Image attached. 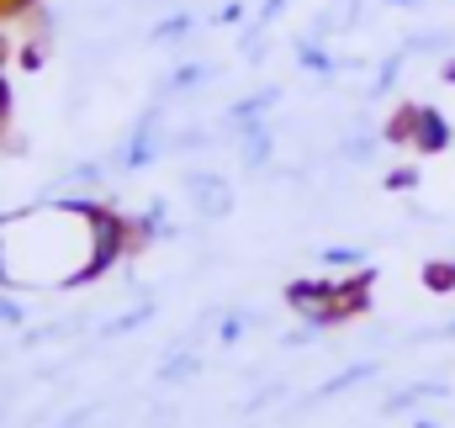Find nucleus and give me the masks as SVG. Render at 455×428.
<instances>
[{
  "label": "nucleus",
  "instance_id": "obj_1",
  "mask_svg": "<svg viewBox=\"0 0 455 428\" xmlns=\"http://www.w3.org/2000/svg\"><path fill=\"white\" fill-rule=\"evenodd\" d=\"M387 138H397V143H413L419 154H440L445 143H451V127H445V116L429 107H408L392 127H387Z\"/></svg>",
  "mask_w": 455,
  "mask_h": 428
},
{
  "label": "nucleus",
  "instance_id": "obj_2",
  "mask_svg": "<svg viewBox=\"0 0 455 428\" xmlns=\"http://www.w3.org/2000/svg\"><path fill=\"white\" fill-rule=\"evenodd\" d=\"M164 148H170V138H164V101H154V107L138 116V127H132V138H127V148H122V170H143V164H154Z\"/></svg>",
  "mask_w": 455,
  "mask_h": 428
},
{
  "label": "nucleus",
  "instance_id": "obj_3",
  "mask_svg": "<svg viewBox=\"0 0 455 428\" xmlns=\"http://www.w3.org/2000/svg\"><path fill=\"white\" fill-rule=\"evenodd\" d=\"M180 186H186V196H191V207H196L202 222H218V217L233 212V186H228L223 175H212V170H191Z\"/></svg>",
  "mask_w": 455,
  "mask_h": 428
},
{
  "label": "nucleus",
  "instance_id": "obj_4",
  "mask_svg": "<svg viewBox=\"0 0 455 428\" xmlns=\"http://www.w3.org/2000/svg\"><path fill=\"white\" fill-rule=\"evenodd\" d=\"M360 5H365V0H329V11L313 21V32H307V37H318V43H323V37H334V32H349V27L360 21Z\"/></svg>",
  "mask_w": 455,
  "mask_h": 428
},
{
  "label": "nucleus",
  "instance_id": "obj_5",
  "mask_svg": "<svg viewBox=\"0 0 455 428\" xmlns=\"http://www.w3.org/2000/svg\"><path fill=\"white\" fill-rule=\"evenodd\" d=\"M218 69L212 64H175L170 75H164V85H159V101H170V96H186V91H196V85H207Z\"/></svg>",
  "mask_w": 455,
  "mask_h": 428
},
{
  "label": "nucleus",
  "instance_id": "obj_6",
  "mask_svg": "<svg viewBox=\"0 0 455 428\" xmlns=\"http://www.w3.org/2000/svg\"><path fill=\"white\" fill-rule=\"evenodd\" d=\"M376 376V360H360V365H344L334 381H323L318 392H313V402H329V397H339V392H349V386H360V381H371Z\"/></svg>",
  "mask_w": 455,
  "mask_h": 428
},
{
  "label": "nucleus",
  "instance_id": "obj_7",
  "mask_svg": "<svg viewBox=\"0 0 455 428\" xmlns=\"http://www.w3.org/2000/svg\"><path fill=\"white\" fill-rule=\"evenodd\" d=\"M376 148H381V138H376V132H365V127H355V132H344V138H339V159H344V164H371V159H376Z\"/></svg>",
  "mask_w": 455,
  "mask_h": 428
},
{
  "label": "nucleus",
  "instance_id": "obj_8",
  "mask_svg": "<svg viewBox=\"0 0 455 428\" xmlns=\"http://www.w3.org/2000/svg\"><path fill=\"white\" fill-rule=\"evenodd\" d=\"M196 370H202V360H196L186 344H175V349H170V360L159 365V381H164V386H180V381H191Z\"/></svg>",
  "mask_w": 455,
  "mask_h": 428
},
{
  "label": "nucleus",
  "instance_id": "obj_9",
  "mask_svg": "<svg viewBox=\"0 0 455 428\" xmlns=\"http://www.w3.org/2000/svg\"><path fill=\"white\" fill-rule=\"evenodd\" d=\"M429 397H445V381H419V386H403L381 402V413H408L413 402H429Z\"/></svg>",
  "mask_w": 455,
  "mask_h": 428
},
{
  "label": "nucleus",
  "instance_id": "obj_10",
  "mask_svg": "<svg viewBox=\"0 0 455 428\" xmlns=\"http://www.w3.org/2000/svg\"><path fill=\"white\" fill-rule=\"evenodd\" d=\"M297 64H302L307 75H334V69H339V64L329 59V48H323L318 37H302V43H297Z\"/></svg>",
  "mask_w": 455,
  "mask_h": 428
},
{
  "label": "nucleus",
  "instance_id": "obj_11",
  "mask_svg": "<svg viewBox=\"0 0 455 428\" xmlns=\"http://www.w3.org/2000/svg\"><path fill=\"white\" fill-rule=\"evenodd\" d=\"M191 32H196L191 11H175V16H164V21L148 32V43H180V37H191Z\"/></svg>",
  "mask_w": 455,
  "mask_h": 428
},
{
  "label": "nucleus",
  "instance_id": "obj_12",
  "mask_svg": "<svg viewBox=\"0 0 455 428\" xmlns=\"http://www.w3.org/2000/svg\"><path fill=\"white\" fill-rule=\"evenodd\" d=\"M148 318H154V302H143V307H132V313H122L116 322H101V338H116V333H132V328H143Z\"/></svg>",
  "mask_w": 455,
  "mask_h": 428
},
{
  "label": "nucleus",
  "instance_id": "obj_13",
  "mask_svg": "<svg viewBox=\"0 0 455 428\" xmlns=\"http://www.w3.org/2000/svg\"><path fill=\"white\" fill-rule=\"evenodd\" d=\"M451 48V32H419L403 43V53H445Z\"/></svg>",
  "mask_w": 455,
  "mask_h": 428
},
{
  "label": "nucleus",
  "instance_id": "obj_14",
  "mask_svg": "<svg viewBox=\"0 0 455 428\" xmlns=\"http://www.w3.org/2000/svg\"><path fill=\"white\" fill-rule=\"evenodd\" d=\"M424 286H429V291H455V259L451 265L429 259V265H424Z\"/></svg>",
  "mask_w": 455,
  "mask_h": 428
},
{
  "label": "nucleus",
  "instance_id": "obj_15",
  "mask_svg": "<svg viewBox=\"0 0 455 428\" xmlns=\"http://www.w3.org/2000/svg\"><path fill=\"white\" fill-rule=\"evenodd\" d=\"M107 180V170L96 164V159H85V164H75V175H69V186H101Z\"/></svg>",
  "mask_w": 455,
  "mask_h": 428
},
{
  "label": "nucleus",
  "instance_id": "obj_16",
  "mask_svg": "<svg viewBox=\"0 0 455 428\" xmlns=\"http://www.w3.org/2000/svg\"><path fill=\"white\" fill-rule=\"evenodd\" d=\"M360 259H365V249H349V243L323 249V265H360Z\"/></svg>",
  "mask_w": 455,
  "mask_h": 428
},
{
  "label": "nucleus",
  "instance_id": "obj_17",
  "mask_svg": "<svg viewBox=\"0 0 455 428\" xmlns=\"http://www.w3.org/2000/svg\"><path fill=\"white\" fill-rule=\"evenodd\" d=\"M413 180H419L413 170H392V175H387V186H392V191H413Z\"/></svg>",
  "mask_w": 455,
  "mask_h": 428
},
{
  "label": "nucleus",
  "instance_id": "obj_18",
  "mask_svg": "<svg viewBox=\"0 0 455 428\" xmlns=\"http://www.w3.org/2000/svg\"><path fill=\"white\" fill-rule=\"evenodd\" d=\"M91 418H96V408H75V413H69L59 428H91Z\"/></svg>",
  "mask_w": 455,
  "mask_h": 428
},
{
  "label": "nucleus",
  "instance_id": "obj_19",
  "mask_svg": "<svg viewBox=\"0 0 455 428\" xmlns=\"http://www.w3.org/2000/svg\"><path fill=\"white\" fill-rule=\"evenodd\" d=\"M0 322H11V328L21 322V307H16V302H5V297H0Z\"/></svg>",
  "mask_w": 455,
  "mask_h": 428
},
{
  "label": "nucleus",
  "instance_id": "obj_20",
  "mask_svg": "<svg viewBox=\"0 0 455 428\" xmlns=\"http://www.w3.org/2000/svg\"><path fill=\"white\" fill-rule=\"evenodd\" d=\"M281 5H286V0H265V21H270V16H281Z\"/></svg>",
  "mask_w": 455,
  "mask_h": 428
},
{
  "label": "nucleus",
  "instance_id": "obj_21",
  "mask_svg": "<svg viewBox=\"0 0 455 428\" xmlns=\"http://www.w3.org/2000/svg\"><path fill=\"white\" fill-rule=\"evenodd\" d=\"M0 116H5V85H0Z\"/></svg>",
  "mask_w": 455,
  "mask_h": 428
},
{
  "label": "nucleus",
  "instance_id": "obj_22",
  "mask_svg": "<svg viewBox=\"0 0 455 428\" xmlns=\"http://www.w3.org/2000/svg\"><path fill=\"white\" fill-rule=\"evenodd\" d=\"M413 428H435V424H429V418H419V424H413Z\"/></svg>",
  "mask_w": 455,
  "mask_h": 428
},
{
  "label": "nucleus",
  "instance_id": "obj_23",
  "mask_svg": "<svg viewBox=\"0 0 455 428\" xmlns=\"http://www.w3.org/2000/svg\"><path fill=\"white\" fill-rule=\"evenodd\" d=\"M387 5H413V0H387Z\"/></svg>",
  "mask_w": 455,
  "mask_h": 428
}]
</instances>
